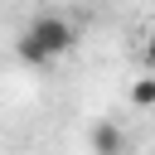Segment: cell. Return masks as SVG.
<instances>
[{
  "label": "cell",
  "instance_id": "cell-1",
  "mask_svg": "<svg viewBox=\"0 0 155 155\" xmlns=\"http://www.w3.org/2000/svg\"><path fill=\"white\" fill-rule=\"evenodd\" d=\"M78 44V29H73V19L68 15H34L29 24H24V34H19V58L24 63H34V68H48L53 58H63L68 48Z\"/></svg>",
  "mask_w": 155,
  "mask_h": 155
},
{
  "label": "cell",
  "instance_id": "cell-2",
  "mask_svg": "<svg viewBox=\"0 0 155 155\" xmlns=\"http://www.w3.org/2000/svg\"><path fill=\"white\" fill-rule=\"evenodd\" d=\"M92 155H126V131L116 121H97L92 126Z\"/></svg>",
  "mask_w": 155,
  "mask_h": 155
},
{
  "label": "cell",
  "instance_id": "cell-3",
  "mask_svg": "<svg viewBox=\"0 0 155 155\" xmlns=\"http://www.w3.org/2000/svg\"><path fill=\"white\" fill-rule=\"evenodd\" d=\"M131 107H155V73L131 82Z\"/></svg>",
  "mask_w": 155,
  "mask_h": 155
},
{
  "label": "cell",
  "instance_id": "cell-4",
  "mask_svg": "<svg viewBox=\"0 0 155 155\" xmlns=\"http://www.w3.org/2000/svg\"><path fill=\"white\" fill-rule=\"evenodd\" d=\"M145 68H150V73H155V34H150V39H145Z\"/></svg>",
  "mask_w": 155,
  "mask_h": 155
}]
</instances>
